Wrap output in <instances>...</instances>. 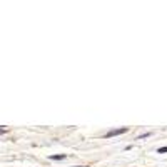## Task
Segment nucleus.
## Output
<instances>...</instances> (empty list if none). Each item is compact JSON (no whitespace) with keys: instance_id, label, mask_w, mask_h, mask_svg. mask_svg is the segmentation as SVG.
Listing matches in <instances>:
<instances>
[{"instance_id":"1","label":"nucleus","mask_w":167,"mask_h":167,"mask_svg":"<svg viewBox=\"0 0 167 167\" xmlns=\"http://www.w3.org/2000/svg\"><path fill=\"white\" fill-rule=\"evenodd\" d=\"M129 129L127 127H119V129H114V131H109L106 134V137H115V135H120V134H125Z\"/></svg>"},{"instance_id":"2","label":"nucleus","mask_w":167,"mask_h":167,"mask_svg":"<svg viewBox=\"0 0 167 167\" xmlns=\"http://www.w3.org/2000/svg\"><path fill=\"white\" fill-rule=\"evenodd\" d=\"M49 159L50 160H62V159H65V156H64V154H60V156H50Z\"/></svg>"},{"instance_id":"3","label":"nucleus","mask_w":167,"mask_h":167,"mask_svg":"<svg viewBox=\"0 0 167 167\" xmlns=\"http://www.w3.org/2000/svg\"><path fill=\"white\" fill-rule=\"evenodd\" d=\"M157 152H159V154H164V152H167V147H160V149H157Z\"/></svg>"},{"instance_id":"4","label":"nucleus","mask_w":167,"mask_h":167,"mask_svg":"<svg viewBox=\"0 0 167 167\" xmlns=\"http://www.w3.org/2000/svg\"><path fill=\"white\" fill-rule=\"evenodd\" d=\"M0 134H5V129H0Z\"/></svg>"},{"instance_id":"5","label":"nucleus","mask_w":167,"mask_h":167,"mask_svg":"<svg viewBox=\"0 0 167 167\" xmlns=\"http://www.w3.org/2000/svg\"><path fill=\"white\" fill-rule=\"evenodd\" d=\"M74 167H82V165H74ZM84 167H87V165H84Z\"/></svg>"}]
</instances>
